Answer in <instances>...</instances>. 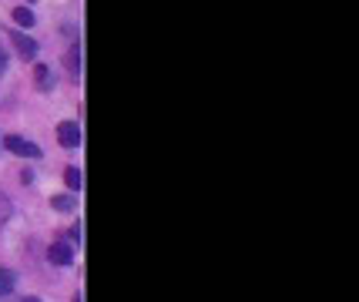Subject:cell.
I'll return each instance as SVG.
<instances>
[{
    "label": "cell",
    "mask_w": 359,
    "mask_h": 302,
    "mask_svg": "<svg viewBox=\"0 0 359 302\" xmlns=\"http://www.w3.org/2000/svg\"><path fill=\"white\" fill-rule=\"evenodd\" d=\"M3 141V148L20 154V158H40V148L34 141H27V138H20V134H7V138H0Z\"/></svg>",
    "instance_id": "1"
},
{
    "label": "cell",
    "mask_w": 359,
    "mask_h": 302,
    "mask_svg": "<svg viewBox=\"0 0 359 302\" xmlns=\"http://www.w3.org/2000/svg\"><path fill=\"white\" fill-rule=\"evenodd\" d=\"M64 185L71 191L81 189V168H64Z\"/></svg>",
    "instance_id": "8"
},
{
    "label": "cell",
    "mask_w": 359,
    "mask_h": 302,
    "mask_svg": "<svg viewBox=\"0 0 359 302\" xmlns=\"http://www.w3.org/2000/svg\"><path fill=\"white\" fill-rule=\"evenodd\" d=\"M51 205H54L57 212H71V208H74V195H54Z\"/></svg>",
    "instance_id": "9"
},
{
    "label": "cell",
    "mask_w": 359,
    "mask_h": 302,
    "mask_svg": "<svg viewBox=\"0 0 359 302\" xmlns=\"http://www.w3.org/2000/svg\"><path fill=\"white\" fill-rule=\"evenodd\" d=\"M64 61H67V71H71V74H81V47H77V44L67 51Z\"/></svg>",
    "instance_id": "7"
},
{
    "label": "cell",
    "mask_w": 359,
    "mask_h": 302,
    "mask_svg": "<svg viewBox=\"0 0 359 302\" xmlns=\"http://www.w3.org/2000/svg\"><path fill=\"white\" fill-rule=\"evenodd\" d=\"M10 212H14V208H10V198H7V195H0V228L10 222Z\"/></svg>",
    "instance_id": "10"
},
{
    "label": "cell",
    "mask_w": 359,
    "mask_h": 302,
    "mask_svg": "<svg viewBox=\"0 0 359 302\" xmlns=\"http://www.w3.org/2000/svg\"><path fill=\"white\" fill-rule=\"evenodd\" d=\"M3 67H7V57H3V51H0V74H3Z\"/></svg>",
    "instance_id": "12"
},
{
    "label": "cell",
    "mask_w": 359,
    "mask_h": 302,
    "mask_svg": "<svg viewBox=\"0 0 359 302\" xmlns=\"http://www.w3.org/2000/svg\"><path fill=\"white\" fill-rule=\"evenodd\" d=\"M14 20H17L20 27H34V24H38V14H34L31 7H14Z\"/></svg>",
    "instance_id": "5"
},
{
    "label": "cell",
    "mask_w": 359,
    "mask_h": 302,
    "mask_svg": "<svg viewBox=\"0 0 359 302\" xmlns=\"http://www.w3.org/2000/svg\"><path fill=\"white\" fill-rule=\"evenodd\" d=\"M57 145H61V148H77V145H81L77 121H61V125H57Z\"/></svg>",
    "instance_id": "2"
},
{
    "label": "cell",
    "mask_w": 359,
    "mask_h": 302,
    "mask_svg": "<svg viewBox=\"0 0 359 302\" xmlns=\"http://www.w3.org/2000/svg\"><path fill=\"white\" fill-rule=\"evenodd\" d=\"M10 302H40L38 296H17V299H10Z\"/></svg>",
    "instance_id": "11"
},
{
    "label": "cell",
    "mask_w": 359,
    "mask_h": 302,
    "mask_svg": "<svg viewBox=\"0 0 359 302\" xmlns=\"http://www.w3.org/2000/svg\"><path fill=\"white\" fill-rule=\"evenodd\" d=\"M47 259L54 265H71V259H74V248L67 246V242H54V246L47 248Z\"/></svg>",
    "instance_id": "4"
},
{
    "label": "cell",
    "mask_w": 359,
    "mask_h": 302,
    "mask_svg": "<svg viewBox=\"0 0 359 302\" xmlns=\"http://www.w3.org/2000/svg\"><path fill=\"white\" fill-rule=\"evenodd\" d=\"M14 285H17V276L10 269H0V296H10Z\"/></svg>",
    "instance_id": "6"
},
{
    "label": "cell",
    "mask_w": 359,
    "mask_h": 302,
    "mask_svg": "<svg viewBox=\"0 0 359 302\" xmlns=\"http://www.w3.org/2000/svg\"><path fill=\"white\" fill-rule=\"evenodd\" d=\"M10 40H14V51H17L24 61H34V57H38V40L31 38V34H10Z\"/></svg>",
    "instance_id": "3"
}]
</instances>
